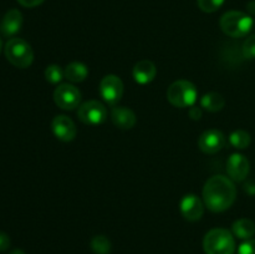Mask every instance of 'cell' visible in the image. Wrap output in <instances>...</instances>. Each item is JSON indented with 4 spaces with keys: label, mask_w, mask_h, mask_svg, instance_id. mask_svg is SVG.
I'll return each mask as SVG.
<instances>
[{
    "label": "cell",
    "mask_w": 255,
    "mask_h": 254,
    "mask_svg": "<svg viewBox=\"0 0 255 254\" xmlns=\"http://www.w3.org/2000/svg\"><path fill=\"white\" fill-rule=\"evenodd\" d=\"M229 142L232 146L237 149H246L251 146L252 137L244 129H237V131L232 132L229 136Z\"/></svg>",
    "instance_id": "19"
},
{
    "label": "cell",
    "mask_w": 255,
    "mask_h": 254,
    "mask_svg": "<svg viewBox=\"0 0 255 254\" xmlns=\"http://www.w3.org/2000/svg\"><path fill=\"white\" fill-rule=\"evenodd\" d=\"M224 105H226V100H224L223 95L218 94V92H209L201 99V107L209 112L221 111Z\"/></svg>",
    "instance_id": "18"
},
{
    "label": "cell",
    "mask_w": 255,
    "mask_h": 254,
    "mask_svg": "<svg viewBox=\"0 0 255 254\" xmlns=\"http://www.w3.org/2000/svg\"><path fill=\"white\" fill-rule=\"evenodd\" d=\"M198 99V90L187 80L174 81L167 90V100L171 105L178 109L192 107Z\"/></svg>",
    "instance_id": "4"
},
{
    "label": "cell",
    "mask_w": 255,
    "mask_h": 254,
    "mask_svg": "<svg viewBox=\"0 0 255 254\" xmlns=\"http://www.w3.org/2000/svg\"><path fill=\"white\" fill-rule=\"evenodd\" d=\"M51 129L55 137L62 142L74 141L77 134L75 122L65 115H59V116L54 117L51 122Z\"/></svg>",
    "instance_id": "10"
},
{
    "label": "cell",
    "mask_w": 255,
    "mask_h": 254,
    "mask_svg": "<svg viewBox=\"0 0 255 254\" xmlns=\"http://www.w3.org/2000/svg\"><path fill=\"white\" fill-rule=\"evenodd\" d=\"M16 1L25 7H35L41 5L45 0H16Z\"/></svg>",
    "instance_id": "27"
},
{
    "label": "cell",
    "mask_w": 255,
    "mask_h": 254,
    "mask_svg": "<svg viewBox=\"0 0 255 254\" xmlns=\"http://www.w3.org/2000/svg\"><path fill=\"white\" fill-rule=\"evenodd\" d=\"M7 61L17 69H27L34 61V51L29 42L20 37H12L4 47Z\"/></svg>",
    "instance_id": "5"
},
{
    "label": "cell",
    "mask_w": 255,
    "mask_h": 254,
    "mask_svg": "<svg viewBox=\"0 0 255 254\" xmlns=\"http://www.w3.org/2000/svg\"><path fill=\"white\" fill-rule=\"evenodd\" d=\"M226 136L222 131L211 128L204 131L198 138V147L203 153L214 154L226 146Z\"/></svg>",
    "instance_id": "9"
},
{
    "label": "cell",
    "mask_w": 255,
    "mask_h": 254,
    "mask_svg": "<svg viewBox=\"0 0 255 254\" xmlns=\"http://www.w3.org/2000/svg\"><path fill=\"white\" fill-rule=\"evenodd\" d=\"M22 26V14L17 9H11L4 15L0 24V31L4 36H14Z\"/></svg>",
    "instance_id": "15"
},
{
    "label": "cell",
    "mask_w": 255,
    "mask_h": 254,
    "mask_svg": "<svg viewBox=\"0 0 255 254\" xmlns=\"http://www.w3.org/2000/svg\"><path fill=\"white\" fill-rule=\"evenodd\" d=\"M64 77V70L56 64L49 65V66L46 67V70H45V79H46L47 82H50V84L52 85L61 82Z\"/></svg>",
    "instance_id": "21"
},
{
    "label": "cell",
    "mask_w": 255,
    "mask_h": 254,
    "mask_svg": "<svg viewBox=\"0 0 255 254\" xmlns=\"http://www.w3.org/2000/svg\"><path fill=\"white\" fill-rule=\"evenodd\" d=\"M111 121L117 128L131 129L137 122L136 114L128 107L115 106L111 110Z\"/></svg>",
    "instance_id": "13"
},
{
    "label": "cell",
    "mask_w": 255,
    "mask_h": 254,
    "mask_svg": "<svg viewBox=\"0 0 255 254\" xmlns=\"http://www.w3.org/2000/svg\"><path fill=\"white\" fill-rule=\"evenodd\" d=\"M204 202L196 194H186L179 204L182 216L189 222L199 221L204 214Z\"/></svg>",
    "instance_id": "12"
},
{
    "label": "cell",
    "mask_w": 255,
    "mask_h": 254,
    "mask_svg": "<svg viewBox=\"0 0 255 254\" xmlns=\"http://www.w3.org/2000/svg\"><path fill=\"white\" fill-rule=\"evenodd\" d=\"M1 49H2V42H1V39H0V52H1Z\"/></svg>",
    "instance_id": "30"
},
{
    "label": "cell",
    "mask_w": 255,
    "mask_h": 254,
    "mask_svg": "<svg viewBox=\"0 0 255 254\" xmlns=\"http://www.w3.org/2000/svg\"><path fill=\"white\" fill-rule=\"evenodd\" d=\"M221 29L226 35L231 37H243L251 32L253 27V19L251 15L243 11H232L226 12L221 17Z\"/></svg>",
    "instance_id": "3"
},
{
    "label": "cell",
    "mask_w": 255,
    "mask_h": 254,
    "mask_svg": "<svg viewBox=\"0 0 255 254\" xmlns=\"http://www.w3.org/2000/svg\"><path fill=\"white\" fill-rule=\"evenodd\" d=\"M242 55L247 60L255 59V35H252L244 41L242 46Z\"/></svg>",
    "instance_id": "23"
},
{
    "label": "cell",
    "mask_w": 255,
    "mask_h": 254,
    "mask_svg": "<svg viewBox=\"0 0 255 254\" xmlns=\"http://www.w3.org/2000/svg\"><path fill=\"white\" fill-rule=\"evenodd\" d=\"M100 95L110 106H116L124 95V82L116 75H106L100 82Z\"/></svg>",
    "instance_id": "7"
},
{
    "label": "cell",
    "mask_w": 255,
    "mask_h": 254,
    "mask_svg": "<svg viewBox=\"0 0 255 254\" xmlns=\"http://www.w3.org/2000/svg\"><path fill=\"white\" fill-rule=\"evenodd\" d=\"M237 188L229 177L217 174L211 177L203 187L204 206L214 213H221L233 206Z\"/></svg>",
    "instance_id": "1"
},
{
    "label": "cell",
    "mask_w": 255,
    "mask_h": 254,
    "mask_svg": "<svg viewBox=\"0 0 255 254\" xmlns=\"http://www.w3.org/2000/svg\"><path fill=\"white\" fill-rule=\"evenodd\" d=\"M248 10L252 14H255V1H252L248 4Z\"/></svg>",
    "instance_id": "28"
},
{
    "label": "cell",
    "mask_w": 255,
    "mask_h": 254,
    "mask_svg": "<svg viewBox=\"0 0 255 254\" xmlns=\"http://www.w3.org/2000/svg\"><path fill=\"white\" fill-rule=\"evenodd\" d=\"M90 246L95 254H110L112 251L111 241L106 236H95L90 242Z\"/></svg>",
    "instance_id": "20"
},
{
    "label": "cell",
    "mask_w": 255,
    "mask_h": 254,
    "mask_svg": "<svg viewBox=\"0 0 255 254\" xmlns=\"http://www.w3.org/2000/svg\"><path fill=\"white\" fill-rule=\"evenodd\" d=\"M238 254H255V239L243 242L238 248Z\"/></svg>",
    "instance_id": "24"
},
{
    "label": "cell",
    "mask_w": 255,
    "mask_h": 254,
    "mask_svg": "<svg viewBox=\"0 0 255 254\" xmlns=\"http://www.w3.org/2000/svg\"><path fill=\"white\" fill-rule=\"evenodd\" d=\"M54 101L57 106L65 111L77 109L81 102V92L71 84H61L55 89Z\"/></svg>",
    "instance_id": "8"
},
{
    "label": "cell",
    "mask_w": 255,
    "mask_h": 254,
    "mask_svg": "<svg viewBox=\"0 0 255 254\" xmlns=\"http://www.w3.org/2000/svg\"><path fill=\"white\" fill-rule=\"evenodd\" d=\"M9 254H26V253H25V252H22L21 249H14V251L10 252Z\"/></svg>",
    "instance_id": "29"
},
{
    "label": "cell",
    "mask_w": 255,
    "mask_h": 254,
    "mask_svg": "<svg viewBox=\"0 0 255 254\" xmlns=\"http://www.w3.org/2000/svg\"><path fill=\"white\" fill-rule=\"evenodd\" d=\"M10 247V238L6 233L0 231V252L7 251Z\"/></svg>",
    "instance_id": "25"
},
{
    "label": "cell",
    "mask_w": 255,
    "mask_h": 254,
    "mask_svg": "<svg viewBox=\"0 0 255 254\" xmlns=\"http://www.w3.org/2000/svg\"><path fill=\"white\" fill-rule=\"evenodd\" d=\"M232 232L237 238L248 241L255 234V223L249 218H241L234 222L232 226Z\"/></svg>",
    "instance_id": "16"
},
{
    "label": "cell",
    "mask_w": 255,
    "mask_h": 254,
    "mask_svg": "<svg viewBox=\"0 0 255 254\" xmlns=\"http://www.w3.org/2000/svg\"><path fill=\"white\" fill-rule=\"evenodd\" d=\"M251 171L248 158L242 153H233L227 161V173L234 182H243Z\"/></svg>",
    "instance_id": "11"
},
{
    "label": "cell",
    "mask_w": 255,
    "mask_h": 254,
    "mask_svg": "<svg viewBox=\"0 0 255 254\" xmlns=\"http://www.w3.org/2000/svg\"><path fill=\"white\" fill-rule=\"evenodd\" d=\"M157 75V67L151 60H141L134 65L132 76L139 85H147L154 80Z\"/></svg>",
    "instance_id": "14"
},
{
    "label": "cell",
    "mask_w": 255,
    "mask_h": 254,
    "mask_svg": "<svg viewBox=\"0 0 255 254\" xmlns=\"http://www.w3.org/2000/svg\"><path fill=\"white\" fill-rule=\"evenodd\" d=\"M203 249L206 254H234L236 239L228 229H211L204 236Z\"/></svg>",
    "instance_id": "2"
},
{
    "label": "cell",
    "mask_w": 255,
    "mask_h": 254,
    "mask_svg": "<svg viewBox=\"0 0 255 254\" xmlns=\"http://www.w3.org/2000/svg\"><path fill=\"white\" fill-rule=\"evenodd\" d=\"M77 117L80 121L89 126H99L107 120V109L102 102L90 100L79 106Z\"/></svg>",
    "instance_id": "6"
},
{
    "label": "cell",
    "mask_w": 255,
    "mask_h": 254,
    "mask_svg": "<svg viewBox=\"0 0 255 254\" xmlns=\"http://www.w3.org/2000/svg\"><path fill=\"white\" fill-rule=\"evenodd\" d=\"M189 117H191L192 120H194V121H198V120H201L202 117V109L198 106H192L191 109H189Z\"/></svg>",
    "instance_id": "26"
},
{
    "label": "cell",
    "mask_w": 255,
    "mask_h": 254,
    "mask_svg": "<svg viewBox=\"0 0 255 254\" xmlns=\"http://www.w3.org/2000/svg\"><path fill=\"white\" fill-rule=\"evenodd\" d=\"M65 79L69 80L70 82H82L86 80L87 75H89V69L85 64L79 61L71 62V64L67 65L64 70Z\"/></svg>",
    "instance_id": "17"
},
{
    "label": "cell",
    "mask_w": 255,
    "mask_h": 254,
    "mask_svg": "<svg viewBox=\"0 0 255 254\" xmlns=\"http://www.w3.org/2000/svg\"><path fill=\"white\" fill-rule=\"evenodd\" d=\"M224 1L226 0H197V4H198V7L202 11L211 14V12H214L221 9Z\"/></svg>",
    "instance_id": "22"
}]
</instances>
